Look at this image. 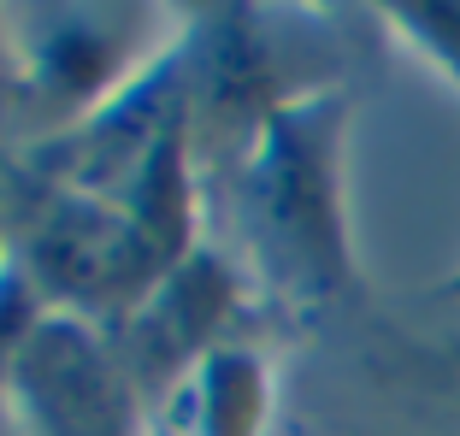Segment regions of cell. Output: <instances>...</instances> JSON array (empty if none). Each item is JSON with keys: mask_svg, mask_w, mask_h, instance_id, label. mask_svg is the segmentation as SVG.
Here are the masks:
<instances>
[{"mask_svg": "<svg viewBox=\"0 0 460 436\" xmlns=\"http://www.w3.org/2000/svg\"><path fill=\"white\" fill-rule=\"evenodd\" d=\"M254 231L289 289L331 295L349 283V224H342V100H296L266 118L254 160Z\"/></svg>", "mask_w": 460, "mask_h": 436, "instance_id": "cell-1", "label": "cell"}, {"mask_svg": "<svg viewBox=\"0 0 460 436\" xmlns=\"http://www.w3.org/2000/svg\"><path fill=\"white\" fill-rule=\"evenodd\" d=\"M30 401L54 436H124V401L112 389L101 354L71 330H41L24 354Z\"/></svg>", "mask_w": 460, "mask_h": 436, "instance_id": "cell-2", "label": "cell"}, {"mask_svg": "<svg viewBox=\"0 0 460 436\" xmlns=\"http://www.w3.org/2000/svg\"><path fill=\"white\" fill-rule=\"evenodd\" d=\"M395 30L420 48L431 65H443V77L460 89V0H420V6H390Z\"/></svg>", "mask_w": 460, "mask_h": 436, "instance_id": "cell-3", "label": "cell"}, {"mask_svg": "<svg viewBox=\"0 0 460 436\" xmlns=\"http://www.w3.org/2000/svg\"><path fill=\"white\" fill-rule=\"evenodd\" d=\"M443 295H448V301H460V272H455V277L443 283Z\"/></svg>", "mask_w": 460, "mask_h": 436, "instance_id": "cell-4", "label": "cell"}]
</instances>
